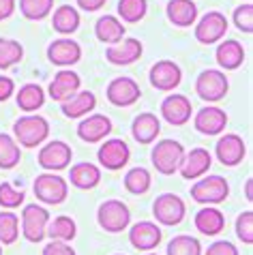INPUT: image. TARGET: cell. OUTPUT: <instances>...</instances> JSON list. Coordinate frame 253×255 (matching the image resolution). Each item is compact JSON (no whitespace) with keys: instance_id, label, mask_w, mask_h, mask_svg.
Listing matches in <instances>:
<instances>
[{"instance_id":"4","label":"cell","mask_w":253,"mask_h":255,"mask_svg":"<svg viewBox=\"0 0 253 255\" xmlns=\"http://www.w3.org/2000/svg\"><path fill=\"white\" fill-rule=\"evenodd\" d=\"M97 223L99 228L110 234H121L129 228L131 210L121 200H105L97 210Z\"/></svg>"},{"instance_id":"47","label":"cell","mask_w":253,"mask_h":255,"mask_svg":"<svg viewBox=\"0 0 253 255\" xmlns=\"http://www.w3.org/2000/svg\"><path fill=\"white\" fill-rule=\"evenodd\" d=\"M15 13V0H0V22L9 19Z\"/></svg>"},{"instance_id":"20","label":"cell","mask_w":253,"mask_h":255,"mask_svg":"<svg viewBox=\"0 0 253 255\" xmlns=\"http://www.w3.org/2000/svg\"><path fill=\"white\" fill-rule=\"evenodd\" d=\"M142 54H144L142 41H137V39H133V37L123 39L121 43L110 45L108 49H105V58H108L112 65H116V67L133 65L135 60L142 58Z\"/></svg>"},{"instance_id":"38","label":"cell","mask_w":253,"mask_h":255,"mask_svg":"<svg viewBox=\"0 0 253 255\" xmlns=\"http://www.w3.org/2000/svg\"><path fill=\"white\" fill-rule=\"evenodd\" d=\"M54 9V0H19V11L26 19H45Z\"/></svg>"},{"instance_id":"24","label":"cell","mask_w":253,"mask_h":255,"mask_svg":"<svg viewBox=\"0 0 253 255\" xmlns=\"http://www.w3.org/2000/svg\"><path fill=\"white\" fill-rule=\"evenodd\" d=\"M195 230L204 236H217V234H221L226 230V215L215 208V206H204L202 210L195 212Z\"/></svg>"},{"instance_id":"25","label":"cell","mask_w":253,"mask_h":255,"mask_svg":"<svg viewBox=\"0 0 253 255\" xmlns=\"http://www.w3.org/2000/svg\"><path fill=\"white\" fill-rule=\"evenodd\" d=\"M165 15L174 26L189 28L198 19V4L193 0H170L165 6Z\"/></svg>"},{"instance_id":"29","label":"cell","mask_w":253,"mask_h":255,"mask_svg":"<svg viewBox=\"0 0 253 255\" xmlns=\"http://www.w3.org/2000/svg\"><path fill=\"white\" fill-rule=\"evenodd\" d=\"M69 180L71 185L82 189V191H88V189H95L97 185L101 182V169L95 165V163H75L69 172Z\"/></svg>"},{"instance_id":"16","label":"cell","mask_w":253,"mask_h":255,"mask_svg":"<svg viewBox=\"0 0 253 255\" xmlns=\"http://www.w3.org/2000/svg\"><path fill=\"white\" fill-rule=\"evenodd\" d=\"M161 240H163V232L152 221H139L135 225H131V230H129V243L137 251L157 249L161 245Z\"/></svg>"},{"instance_id":"1","label":"cell","mask_w":253,"mask_h":255,"mask_svg":"<svg viewBox=\"0 0 253 255\" xmlns=\"http://www.w3.org/2000/svg\"><path fill=\"white\" fill-rule=\"evenodd\" d=\"M15 141L24 148H37L50 137V123L39 114H26L13 123Z\"/></svg>"},{"instance_id":"44","label":"cell","mask_w":253,"mask_h":255,"mask_svg":"<svg viewBox=\"0 0 253 255\" xmlns=\"http://www.w3.org/2000/svg\"><path fill=\"white\" fill-rule=\"evenodd\" d=\"M204 255H238V249L230 243V240H217V243H213L208 247Z\"/></svg>"},{"instance_id":"49","label":"cell","mask_w":253,"mask_h":255,"mask_svg":"<svg viewBox=\"0 0 253 255\" xmlns=\"http://www.w3.org/2000/svg\"><path fill=\"white\" fill-rule=\"evenodd\" d=\"M0 255H2V245H0Z\"/></svg>"},{"instance_id":"43","label":"cell","mask_w":253,"mask_h":255,"mask_svg":"<svg viewBox=\"0 0 253 255\" xmlns=\"http://www.w3.org/2000/svg\"><path fill=\"white\" fill-rule=\"evenodd\" d=\"M43 255H77L75 249L69 243H60V240H52L43 247Z\"/></svg>"},{"instance_id":"12","label":"cell","mask_w":253,"mask_h":255,"mask_svg":"<svg viewBox=\"0 0 253 255\" xmlns=\"http://www.w3.org/2000/svg\"><path fill=\"white\" fill-rule=\"evenodd\" d=\"M105 97H108V101L112 105H116V108H131V105H135L139 101L142 88H139V84L135 80H131V77H116V80H112L108 84Z\"/></svg>"},{"instance_id":"40","label":"cell","mask_w":253,"mask_h":255,"mask_svg":"<svg viewBox=\"0 0 253 255\" xmlns=\"http://www.w3.org/2000/svg\"><path fill=\"white\" fill-rule=\"evenodd\" d=\"M232 19H234V26L241 32L251 34L253 32V4L251 2H243L241 6H236Z\"/></svg>"},{"instance_id":"7","label":"cell","mask_w":253,"mask_h":255,"mask_svg":"<svg viewBox=\"0 0 253 255\" xmlns=\"http://www.w3.org/2000/svg\"><path fill=\"white\" fill-rule=\"evenodd\" d=\"M50 212L39 204H28L22 210V234L28 243H41L47 236Z\"/></svg>"},{"instance_id":"28","label":"cell","mask_w":253,"mask_h":255,"mask_svg":"<svg viewBox=\"0 0 253 255\" xmlns=\"http://www.w3.org/2000/svg\"><path fill=\"white\" fill-rule=\"evenodd\" d=\"M215 58H217V65L221 69L234 71L245 62V47L238 43L236 39H228V41H223V43L217 45Z\"/></svg>"},{"instance_id":"11","label":"cell","mask_w":253,"mask_h":255,"mask_svg":"<svg viewBox=\"0 0 253 255\" xmlns=\"http://www.w3.org/2000/svg\"><path fill=\"white\" fill-rule=\"evenodd\" d=\"M148 80L152 88L161 93H172L182 82V69L174 60H157L148 71Z\"/></svg>"},{"instance_id":"33","label":"cell","mask_w":253,"mask_h":255,"mask_svg":"<svg viewBox=\"0 0 253 255\" xmlns=\"http://www.w3.org/2000/svg\"><path fill=\"white\" fill-rule=\"evenodd\" d=\"M47 236L52 240H60V243H71V240L77 236V225L71 217L60 215L47 225Z\"/></svg>"},{"instance_id":"15","label":"cell","mask_w":253,"mask_h":255,"mask_svg":"<svg viewBox=\"0 0 253 255\" xmlns=\"http://www.w3.org/2000/svg\"><path fill=\"white\" fill-rule=\"evenodd\" d=\"M47 60L56 67H73L82 60V45L73 39H54L47 45Z\"/></svg>"},{"instance_id":"32","label":"cell","mask_w":253,"mask_h":255,"mask_svg":"<svg viewBox=\"0 0 253 255\" xmlns=\"http://www.w3.org/2000/svg\"><path fill=\"white\" fill-rule=\"evenodd\" d=\"M22 161V150L15 137L9 133H0V169H13Z\"/></svg>"},{"instance_id":"6","label":"cell","mask_w":253,"mask_h":255,"mask_svg":"<svg viewBox=\"0 0 253 255\" xmlns=\"http://www.w3.org/2000/svg\"><path fill=\"white\" fill-rule=\"evenodd\" d=\"M191 197L204 206H217L230 197V185L223 176H206L191 187Z\"/></svg>"},{"instance_id":"36","label":"cell","mask_w":253,"mask_h":255,"mask_svg":"<svg viewBox=\"0 0 253 255\" xmlns=\"http://www.w3.org/2000/svg\"><path fill=\"white\" fill-rule=\"evenodd\" d=\"M24 58V47L19 41L0 39V69H11Z\"/></svg>"},{"instance_id":"19","label":"cell","mask_w":253,"mask_h":255,"mask_svg":"<svg viewBox=\"0 0 253 255\" xmlns=\"http://www.w3.org/2000/svg\"><path fill=\"white\" fill-rule=\"evenodd\" d=\"M210 165H213V154L206 148H193L191 152H185L178 172L185 180H198L208 172Z\"/></svg>"},{"instance_id":"10","label":"cell","mask_w":253,"mask_h":255,"mask_svg":"<svg viewBox=\"0 0 253 255\" xmlns=\"http://www.w3.org/2000/svg\"><path fill=\"white\" fill-rule=\"evenodd\" d=\"M73 159V150L67 141L62 139H54L47 141V144L39 150V165L47 169V172H60V169H67L69 163Z\"/></svg>"},{"instance_id":"22","label":"cell","mask_w":253,"mask_h":255,"mask_svg":"<svg viewBox=\"0 0 253 255\" xmlns=\"http://www.w3.org/2000/svg\"><path fill=\"white\" fill-rule=\"evenodd\" d=\"M193 125L202 135H219V133L228 127V114L221 108H202L193 118Z\"/></svg>"},{"instance_id":"39","label":"cell","mask_w":253,"mask_h":255,"mask_svg":"<svg viewBox=\"0 0 253 255\" xmlns=\"http://www.w3.org/2000/svg\"><path fill=\"white\" fill-rule=\"evenodd\" d=\"M19 236V219L15 212H0V245H13Z\"/></svg>"},{"instance_id":"5","label":"cell","mask_w":253,"mask_h":255,"mask_svg":"<svg viewBox=\"0 0 253 255\" xmlns=\"http://www.w3.org/2000/svg\"><path fill=\"white\" fill-rule=\"evenodd\" d=\"M228 90H230V82L226 73L219 69H204L198 75V80H195V95L202 101L217 103L221 99H226Z\"/></svg>"},{"instance_id":"8","label":"cell","mask_w":253,"mask_h":255,"mask_svg":"<svg viewBox=\"0 0 253 255\" xmlns=\"http://www.w3.org/2000/svg\"><path fill=\"white\" fill-rule=\"evenodd\" d=\"M152 215L161 225L174 228V225L182 223V219L187 215V206L182 202V197H178L176 193H163L154 200Z\"/></svg>"},{"instance_id":"30","label":"cell","mask_w":253,"mask_h":255,"mask_svg":"<svg viewBox=\"0 0 253 255\" xmlns=\"http://www.w3.org/2000/svg\"><path fill=\"white\" fill-rule=\"evenodd\" d=\"M52 26H54V30L60 34H73L77 28H80V13H77V9L71 4H62L54 11Z\"/></svg>"},{"instance_id":"46","label":"cell","mask_w":253,"mask_h":255,"mask_svg":"<svg viewBox=\"0 0 253 255\" xmlns=\"http://www.w3.org/2000/svg\"><path fill=\"white\" fill-rule=\"evenodd\" d=\"M75 2H77V6H80V9H84L86 13H93V11L103 9L108 0H75Z\"/></svg>"},{"instance_id":"34","label":"cell","mask_w":253,"mask_h":255,"mask_svg":"<svg viewBox=\"0 0 253 255\" xmlns=\"http://www.w3.org/2000/svg\"><path fill=\"white\" fill-rule=\"evenodd\" d=\"M152 185V176L146 167H133L125 176V189L131 195H144L148 193V189Z\"/></svg>"},{"instance_id":"17","label":"cell","mask_w":253,"mask_h":255,"mask_svg":"<svg viewBox=\"0 0 253 255\" xmlns=\"http://www.w3.org/2000/svg\"><path fill=\"white\" fill-rule=\"evenodd\" d=\"M193 105L185 95H170L161 103V116L167 125L172 127H182L191 120Z\"/></svg>"},{"instance_id":"14","label":"cell","mask_w":253,"mask_h":255,"mask_svg":"<svg viewBox=\"0 0 253 255\" xmlns=\"http://www.w3.org/2000/svg\"><path fill=\"white\" fill-rule=\"evenodd\" d=\"M114 131V125L105 114H88L77 125V137L86 144H99Z\"/></svg>"},{"instance_id":"52","label":"cell","mask_w":253,"mask_h":255,"mask_svg":"<svg viewBox=\"0 0 253 255\" xmlns=\"http://www.w3.org/2000/svg\"><path fill=\"white\" fill-rule=\"evenodd\" d=\"M116 255H123V253H116Z\"/></svg>"},{"instance_id":"37","label":"cell","mask_w":253,"mask_h":255,"mask_svg":"<svg viewBox=\"0 0 253 255\" xmlns=\"http://www.w3.org/2000/svg\"><path fill=\"white\" fill-rule=\"evenodd\" d=\"M167 255H202V245L198 238L180 234L167 243Z\"/></svg>"},{"instance_id":"31","label":"cell","mask_w":253,"mask_h":255,"mask_svg":"<svg viewBox=\"0 0 253 255\" xmlns=\"http://www.w3.org/2000/svg\"><path fill=\"white\" fill-rule=\"evenodd\" d=\"M15 101L22 112H37L43 108V103H45V90L41 88L39 84H26L15 95Z\"/></svg>"},{"instance_id":"18","label":"cell","mask_w":253,"mask_h":255,"mask_svg":"<svg viewBox=\"0 0 253 255\" xmlns=\"http://www.w3.org/2000/svg\"><path fill=\"white\" fill-rule=\"evenodd\" d=\"M215 154H217V159H219L221 165L234 167L245 159L247 146H245L241 135H236V133H226V135H221L219 141H217Z\"/></svg>"},{"instance_id":"23","label":"cell","mask_w":253,"mask_h":255,"mask_svg":"<svg viewBox=\"0 0 253 255\" xmlns=\"http://www.w3.org/2000/svg\"><path fill=\"white\" fill-rule=\"evenodd\" d=\"M159 133H161V120L154 114H150V112H144V114H137L133 118L131 135L137 144H142V146L152 144L159 137Z\"/></svg>"},{"instance_id":"27","label":"cell","mask_w":253,"mask_h":255,"mask_svg":"<svg viewBox=\"0 0 253 255\" xmlns=\"http://www.w3.org/2000/svg\"><path fill=\"white\" fill-rule=\"evenodd\" d=\"M97 108V97L90 90H77V93L60 105V112L67 118H82L88 116L90 112H95Z\"/></svg>"},{"instance_id":"41","label":"cell","mask_w":253,"mask_h":255,"mask_svg":"<svg viewBox=\"0 0 253 255\" xmlns=\"http://www.w3.org/2000/svg\"><path fill=\"white\" fill-rule=\"evenodd\" d=\"M24 191L22 189H13L9 182H2L0 185V206L6 208V210H13V208H17V206H22L24 204Z\"/></svg>"},{"instance_id":"42","label":"cell","mask_w":253,"mask_h":255,"mask_svg":"<svg viewBox=\"0 0 253 255\" xmlns=\"http://www.w3.org/2000/svg\"><path fill=\"white\" fill-rule=\"evenodd\" d=\"M236 236L243 245H253V210H245L236 219Z\"/></svg>"},{"instance_id":"51","label":"cell","mask_w":253,"mask_h":255,"mask_svg":"<svg viewBox=\"0 0 253 255\" xmlns=\"http://www.w3.org/2000/svg\"><path fill=\"white\" fill-rule=\"evenodd\" d=\"M245 2H251V0H245Z\"/></svg>"},{"instance_id":"13","label":"cell","mask_w":253,"mask_h":255,"mask_svg":"<svg viewBox=\"0 0 253 255\" xmlns=\"http://www.w3.org/2000/svg\"><path fill=\"white\" fill-rule=\"evenodd\" d=\"M131 159V148L125 139H105L103 146L97 150V161L101 167L110 169V172H118L123 169Z\"/></svg>"},{"instance_id":"26","label":"cell","mask_w":253,"mask_h":255,"mask_svg":"<svg viewBox=\"0 0 253 255\" xmlns=\"http://www.w3.org/2000/svg\"><path fill=\"white\" fill-rule=\"evenodd\" d=\"M95 34L101 43L108 45H116L121 43L126 34V26H123V22L116 15H101L95 24Z\"/></svg>"},{"instance_id":"9","label":"cell","mask_w":253,"mask_h":255,"mask_svg":"<svg viewBox=\"0 0 253 255\" xmlns=\"http://www.w3.org/2000/svg\"><path fill=\"white\" fill-rule=\"evenodd\" d=\"M228 17L223 15L221 11H208L206 15L200 17V22L195 24V39L200 41L202 45H213L219 43V41L226 37L228 32Z\"/></svg>"},{"instance_id":"21","label":"cell","mask_w":253,"mask_h":255,"mask_svg":"<svg viewBox=\"0 0 253 255\" xmlns=\"http://www.w3.org/2000/svg\"><path fill=\"white\" fill-rule=\"evenodd\" d=\"M80 86H82V77L71 69H62L54 75L47 93H50V97L54 99V101L65 103L77 93V90H80Z\"/></svg>"},{"instance_id":"3","label":"cell","mask_w":253,"mask_h":255,"mask_svg":"<svg viewBox=\"0 0 253 255\" xmlns=\"http://www.w3.org/2000/svg\"><path fill=\"white\" fill-rule=\"evenodd\" d=\"M32 193L39 202L47 204V206H58V204L65 202L67 195H69V182L65 178H60L58 174L45 172V174H39L37 178H34Z\"/></svg>"},{"instance_id":"45","label":"cell","mask_w":253,"mask_h":255,"mask_svg":"<svg viewBox=\"0 0 253 255\" xmlns=\"http://www.w3.org/2000/svg\"><path fill=\"white\" fill-rule=\"evenodd\" d=\"M15 95V82L6 75H0V103Z\"/></svg>"},{"instance_id":"2","label":"cell","mask_w":253,"mask_h":255,"mask_svg":"<svg viewBox=\"0 0 253 255\" xmlns=\"http://www.w3.org/2000/svg\"><path fill=\"white\" fill-rule=\"evenodd\" d=\"M182 157H185V146L176 139H161L157 146H152L150 161L154 169L163 176H172L178 172Z\"/></svg>"},{"instance_id":"35","label":"cell","mask_w":253,"mask_h":255,"mask_svg":"<svg viewBox=\"0 0 253 255\" xmlns=\"http://www.w3.org/2000/svg\"><path fill=\"white\" fill-rule=\"evenodd\" d=\"M118 17L125 24H137L146 17L148 2L146 0H118Z\"/></svg>"},{"instance_id":"48","label":"cell","mask_w":253,"mask_h":255,"mask_svg":"<svg viewBox=\"0 0 253 255\" xmlns=\"http://www.w3.org/2000/svg\"><path fill=\"white\" fill-rule=\"evenodd\" d=\"M245 200L253 202V178H249L247 182H245Z\"/></svg>"},{"instance_id":"50","label":"cell","mask_w":253,"mask_h":255,"mask_svg":"<svg viewBox=\"0 0 253 255\" xmlns=\"http://www.w3.org/2000/svg\"><path fill=\"white\" fill-rule=\"evenodd\" d=\"M146 255H159V253H146Z\"/></svg>"}]
</instances>
